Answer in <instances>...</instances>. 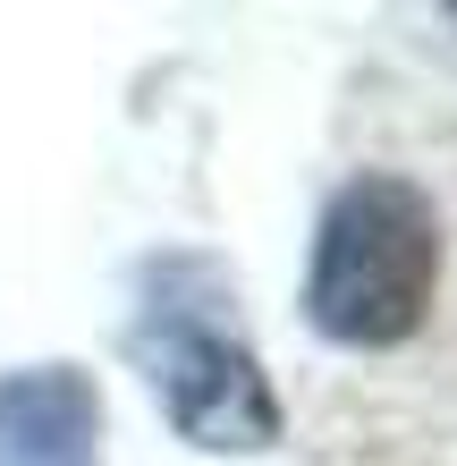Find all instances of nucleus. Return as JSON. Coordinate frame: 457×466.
<instances>
[{
    "instance_id": "1",
    "label": "nucleus",
    "mask_w": 457,
    "mask_h": 466,
    "mask_svg": "<svg viewBox=\"0 0 457 466\" xmlns=\"http://www.w3.org/2000/svg\"><path fill=\"white\" fill-rule=\"evenodd\" d=\"M136 365L153 381L161 416L195 450H272L280 399L272 373L237 322V280L212 255H153L136 280Z\"/></svg>"
},
{
    "instance_id": "2",
    "label": "nucleus",
    "mask_w": 457,
    "mask_h": 466,
    "mask_svg": "<svg viewBox=\"0 0 457 466\" xmlns=\"http://www.w3.org/2000/svg\"><path fill=\"white\" fill-rule=\"evenodd\" d=\"M441 289V212L415 178L364 170L347 178L313 229L305 322L339 348H398L423 331Z\"/></svg>"
},
{
    "instance_id": "3",
    "label": "nucleus",
    "mask_w": 457,
    "mask_h": 466,
    "mask_svg": "<svg viewBox=\"0 0 457 466\" xmlns=\"http://www.w3.org/2000/svg\"><path fill=\"white\" fill-rule=\"evenodd\" d=\"M0 466H102V390L76 365L0 373Z\"/></svg>"
}]
</instances>
